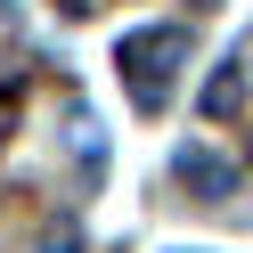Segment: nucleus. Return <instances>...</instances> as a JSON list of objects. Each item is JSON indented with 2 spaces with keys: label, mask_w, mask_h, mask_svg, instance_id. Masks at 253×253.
Instances as JSON below:
<instances>
[{
  "label": "nucleus",
  "mask_w": 253,
  "mask_h": 253,
  "mask_svg": "<svg viewBox=\"0 0 253 253\" xmlns=\"http://www.w3.org/2000/svg\"><path fill=\"white\" fill-rule=\"evenodd\" d=\"M171 171H180V188H188V196H204V204H229V196H237V164H229V155H212V147H196V139L180 147V164H171Z\"/></svg>",
  "instance_id": "obj_2"
},
{
  "label": "nucleus",
  "mask_w": 253,
  "mask_h": 253,
  "mask_svg": "<svg viewBox=\"0 0 253 253\" xmlns=\"http://www.w3.org/2000/svg\"><path fill=\"white\" fill-rule=\"evenodd\" d=\"M8 115H17V106H0V139H8Z\"/></svg>",
  "instance_id": "obj_4"
},
{
  "label": "nucleus",
  "mask_w": 253,
  "mask_h": 253,
  "mask_svg": "<svg viewBox=\"0 0 253 253\" xmlns=\"http://www.w3.org/2000/svg\"><path fill=\"white\" fill-rule=\"evenodd\" d=\"M115 66H123V82H131V98L155 115L164 90H171V66H180V25H139V33H123Z\"/></svg>",
  "instance_id": "obj_1"
},
{
  "label": "nucleus",
  "mask_w": 253,
  "mask_h": 253,
  "mask_svg": "<svg viewBox=\"0 0 253 253\" xmlns=\"http://www.w3.org/2000/svg\"><path fill=\"white\" fill-rule=\"evenodd\" d=\"M237 90H245V66L229 57V66H220L212 82H204V115H229V106H237Z\"/></svg>",
  "instance_id": "obj_3"
}]
</instances>
